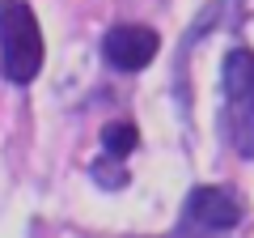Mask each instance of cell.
<instances>
[{"mask_svg":"<svg viewBox=\"0 0 254 238\" xmlns=\"http://www.w3.org/2000/svg\"><path fill=\"white\" fill-rule=\"evenodd\" d=\"M220 90H225L220 132L242 157H254V51L250 47H233L225 55Z\"/></svg>","mask_w":254,"mask_h":238,"instance_id":"obj_1","label":"cell"},{"mask_svg":"<svg viewBox=\"0 0 254 238\" xmlns=\"http://www.w3.org/2000/svg\"><path fill=\"white\" fill-rule=\"evenodd\" d=\"M43 68V30L26 0H0V73L13 85H30Z\"/></svg>","mask_w":254,"mask_h":238,"instance_id":"obj_2","label":"cell"},{"mask_svg":"<svg viewBox=\"0 0 254 238\" xmlns=\"http://www.w3.org/2000/svg\"><path fill=\"white\" fill-rule=\"evenodd\" d=\"M93 179H98L102 187H123L127 183V170H123V166H110L106 157H102V162H93Z\"/></svg>","mask_w":254,"mask_h":238,"instance_id":"obj_6","label":"cell"},{"mask_svg":"<svg viewBox=\"0 0 254 238\" xmlns=\"http://www.w3.org/2000/svg\"><path fill=\"white\" fill-rule=\"evenodd\" d=\"M242 217H246V204L237 200L233 187L208 183V187H195L187 196V204L178 213V234L182 238H212V234L233 230Z\"/></svg>","mask_w":254,"mask_h":238,"instance_id":"obj_3","label":"cell"},{"mask_svg":"<svg viewBox=\"0 0 254 238\" xmlns=\"http://www.w3.org/2000/svg\"><path fill=\"white\" fill-rule=\"evenodd\" d=\"M157 51H161V34L153 26H140V21H123V26L106 30V38H102L106 64L123 68V73H140L144 64H153Z\"/></svg>","mask_w":254,"mask_h":238,"instance_id":"obj_4","label":"cell"},{"mask_svg":"<svg viewBox=\"0 0 254 238\" xmlns=\"http://www.w3.org/2000/svg\"><path fill=\"white\" fill-rule=\"evenodd\" d=\"M136 123H106L102 128V149L106 153H115V157H127L131 149H136Z\"/></svg>","mask_w":254,"mask_h":238,"instance_id":"obj_5","label":"cell"}]
</instances>
